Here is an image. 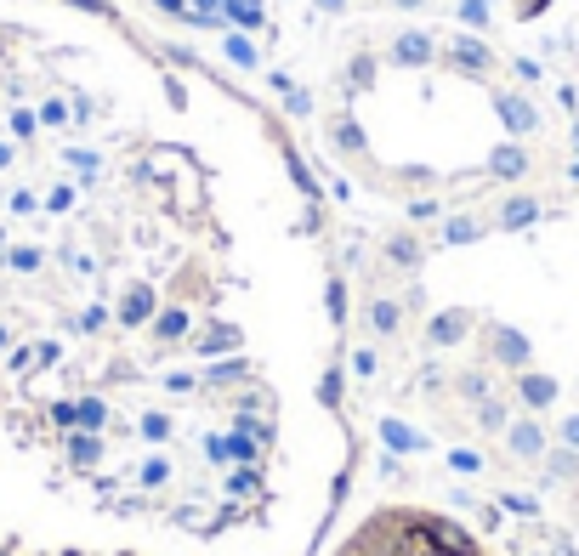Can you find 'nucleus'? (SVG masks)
Returning a JSON list of instances; mask_svg holds the SVG:
<instances>
[{
	"mask_svg": "<svg viewBox=\"0 0 579 556\" xmlns=\"http://www.w3.org/2000/svg\"><path fill=\"white\" fill-rule=\"evenodd\" d=\"M142 182L114 63L46 0H0V539L120 511V341L182 307L125 267Z\"/></svg>",
	"mask_w": 579,
	"mask_h": 556,
	"instance_id": "obj_1",
	"label": "nucleus"
},
{
	"mask_svg": "<svg viewBox=\"0 0 579 556\" xmlns=\"http://www.w3.org/2000/svg\"><path fill=\"white\" fill-rule=\"evenodd\" d=\"M335 556H500L489 539L472 534L460 517L438 505H375L352 522V534L335 545Z\"/></svg>",
	"mask_w": 579,
	"mask_h": 556,
	"instance_id": "obj_2",
	"label": "nucleus"
},
{
	"mask_svg": "<svg viewBox=\"0 0 579 556\" xmlns=\"http://www.w3.org/2000/svg\"><path fill=\"white\" fill-rule=\"evenodd\" d=\"M511 449L523 454V460H540V449H545L540 426H534V420H517V426H511Z\"/></svg>",
	"mask_w": 579,
	"mask_h": 556,
	"instance_id": "obj_3",
	"label": "nucleus"
},
{
	"mask_svg": "<svg viewBox=\"0 0 579 556\" xmlns=\"http://www.w3.org/2000/svg\"><path fill=\"white\" fill-rule=\"evenodd\" d=\"M494 358L500 364H528V341L517 330H494Z\"/></svg>",
	"mask_w": 579,
	"mask_h": 556,
	"instance_id": "obj_4",
	"label": "nucleus"
},
{
	"mask_svg": "<svg viewBox=\"0 0 579 556\" xmlns=\"http://www.w3.org/2000/svg\"><path fill=\"white\" fill-rule=\"evenodd\" d=\"M517 392H523L528 409H545V403L557 398V381H551V375H523V386H517Z\"/></svg>",
	"mask_w": 579,
	"mask_h": 556,
	"instance_id": "obj_5",
	"label": "nucleus"
},
{
	"mask_svg": "<svg viewBox=\"0 0 579 556\" xmlns=\"http://www.w3.org/2000/svg\"><path fill=\"white\" fill-rule=\"evenodd\" d=\"M494 176H523V154H517V148H494Z\"/></svg>",
	"mask_w": 579,
	"mask_h": 556,
	"instance_id": "obj_6",
	"label": "nucleus"
},
{
	"mask_svg": "<svg viewBox=\"0 0 579 556\" xmlns=\"http://www.w3.org/2000/svg\"><path fill=\"white\" fill-rule=\"evenodd\" d=\"M466 324H472L466 313H449V318H438V324H432V335H438V341H460V330H466Z\"/></svg>",
	"mask_w": 579,
	"mask_h": 556,
	"instance_id": "obj_7",
	"label": "nucleus"
},
{
	"mask_svg": "<svg viewBox=\"0 0 579 556\" xmlns=\"http://www.w3.org/2000/svg\"><path fill=\"white\" fill-rule=\"evenodd\" d=\"M386 443H392V449H421V437L409 432V426H398V420L386 426Z\"/></svg>",
	"mask_w": 579,
	"mask_h": 556,
	"instance_id": "obj_8",
	"label": "nucleus"
},
{
	"mask_svg": "<svg viewBox=\"0 0 579 556\" xmlns=\"http://www.w3.org/2000/svg\"><path fill=\"white\" fill-rule=\"evenodd\" d=\"M528 216H534V205H528V199H517V205H506V227H523Z\"/></svg>",
	"mask_w": 579,
	"mask_h": 556,
	"instance_id": "obj_9",
	"label": "nucleus"
},
{
	"mask_svg": "<svg viewBox=\"0 0 579 556\" xmlns=\"http://www.w3.org/2000/svg\"><path fill=\"white\" fill-rule=\"evenodd\" d=\"M392 324H398V313H392L386 301H375V330H392Z\"/></svg>",
	"mask_w": 579,
	"mask_h": 556,
	"instance_id": "obj_10",
	"label": "nucleus"
},
{
	"mask_svg": "<svg viewBox=\"0 0 579 556\" xmlns=\"http://www.w3.org/2000/svg\"><path fill=\"white\" fill-rule=\"evenodd\" d=\"M562 443H568V449H579V415L568 420V426H562Z\"/></svg>",
	"mask_w": 579,
	"mask_h": 556,
	"instance_id": "obj_11",
	"label": "nucleus"
}]
</instances>
